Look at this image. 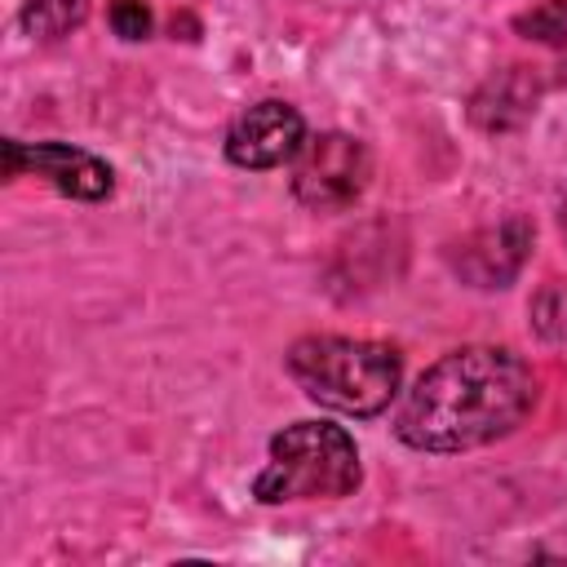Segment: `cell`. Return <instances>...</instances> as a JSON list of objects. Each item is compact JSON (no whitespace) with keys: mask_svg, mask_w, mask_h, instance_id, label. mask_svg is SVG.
<instances>
[{"mask_svg":"<svg viewBox=\"0 0 567 567\" xmlns=\"http://www.w3.org/2000/svg\"><path fill=\"white\" fill-rule=\"evenodd\" d=\"M536 408V372L501 346H461L430 363L399 408V439L416 452H465L505 439Z\"/></svg>","mask_w":567,"mask_h":567,"instance_id":"cell-1","label":"cell"},{"mask_svg":"<svg viewBox=\"0 0 567 567\" xmlns=\"http://www.w3.org/2000/svg\"><path fill=\"white\" fill-rule=\"evenodd\" d=\"M288 377L332 412L377 416L399 394L403 359L394 346L363 337H301L288 350Z\"/></svg>","mask_w":567,"mask_h":567,"instance_id":"cell-2","label":"cell"},{"mask_svg":"<svg viewBox=\"0 0 567 567\" xmlns=\"http://www.w3.org/2000/svg\"><path fill=\"white\" fill-rule=\"evenodd\" d=\"M359 447L341 425L297 421L270 439V465L252 478V496L279 501H337L359 487Z\"/></svg>","mask_w":567,"mask_h":567,"instance_id":"cell-3","label":"cell"},{"mask_svg":"<svg viewBox=\"0 0 567 567\" xmlns=\"http://www.w3.org/2000/svg\"><path fill=\"white\" fill-rule=\"evenodd\" d=\"M372 177V155L350 133H319L292 159V195L315 213L350 208Z\"/></svg>","mask_w":567,"mask_h":567,"instance_id":"cell-4","label":"cell"},{"mask_svg":"<svg viewBox=\"0 0 567 567\" xmlns=\"http://www.w3.org/2000/svg\"><path fill=\"white\" fill-rule=\"evenodd\" d=\"M35 173L44 177L53 190L71 195V199H84V204H97L115 190V173L106 159L80 151V146H66V142H35V146H22V142H4V177H18V173Z\"/></svg>","mask_w":567,"mask_h":567,"instance_id":"cell-5","label":"cell"},{"mask_svg":"<svg viewBox=\"0 0 567 567\" xmlns=\"http://www.w3.org/2000/svg\"><path fill=\"white\" fill-rule=\"evenodd\" d=\"M301 146H306L301 111L288 102H275V97L248 106L226 133V159L239 168H279L288 159H297Z\"/></svg>","mask_w":567,"mask_h":567,"instance_id":"cell-6","label":"cell"},{"mask_svg":"<svg viewBox=\"0 0 567 567\" xmlns=\"http://www.w3.org/2000/svg\"><path fill=\"white\" fill-rule=\"evenodd\" d=\"M527 248H532V226H527L523 217H505V221H496V226L470 235V239L461 244V252L452 257V266H456L474 288H505V284L518 275Z\"/></svg>","mask_w":567,"mask_h":567,"instance_id":"cell-7","label":"cell"},{"mask_svg":"<svg viewBox=\"0 0 567 567\" xmlns=\"http://www.w3.org/2000/svg\"><path fill=\"white\" fill-rule=\"evenodd\" d=\"M89 18V0H27L22 4V27L40 40H58L75 31Z\"/></svg>","mask_w":567,"mask_h":567,"instance_id":"cell-8","label":"cell"},{"mask_svg":"<svg viewBox=\"0 0 567 567\" xmlns=\"http://www.w3.org/2000/svg\"><path fill=\"white\" fill-rule=\"evenodd\" d=\"M532 323L549 341L567 337V284H545L540 288V297L532 301Z\"/></svg>","mask_w":567,"mask_h":567,"instance_id":"cell-9","label":"cell"},{"mask_svg":"<svg viewBox=\"0 0 567 567\" xmlns=\"http://www.w3.org/2000/svg\"><path fill=\"white\" fill-rule=\"evenodd\" d=\"M514 27H518L527 40H545V44H558V40H567V0H545L540 9L523 13Z\"/></svg>","mask_w":567,"mask_h":567,"instance_id":"cell-10","label":"cell"},{"mask_svg":"<svg viewBox=\"0 0 567 567\" xmlns=\"http://www.w3.org/2000/svg\"><path fill=\"white\" fill-rule=\"evenodd\" d=\"M106 18H111V31L120 40H146L151 35V4L146 0H111Z\"/></svg>","mask_w":567,"mask_h":567,"instance_id":"cell-11","label":"cell"}]
</instances>
